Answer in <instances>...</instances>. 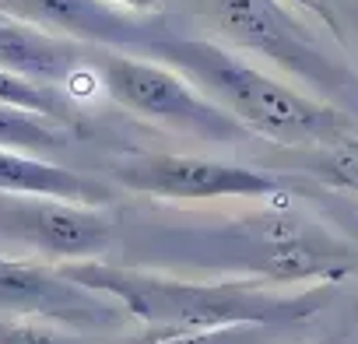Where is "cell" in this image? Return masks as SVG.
<instances>
[{
	"mask_svg": "<svg viewBox=\"0 0 358 344\" xmlns=\"http://www.w3.org/2000/svg\"><path fill=\"white\" fill-rule=\"evenodd\" d=\"M141 250H148V271L176 267L204 278L264 285H334L355 271L351 250L320 222L295 211H260L201 225H155L141 239Z\"/></svg>",
	"mask_w": 358,
	"mask_h": 344,
	"instance_id": "1",
	"label": "cell"
},
{
	"mask_svg": "<svg viewBox=\"0 0 358 344\" xmlns=\"http://www.w3.org/2000/svg\"><path fill=\"white\" fill-rule=\"evenodd\" d=\"M57 267L85 288L116 299L130 320L148 327V334H190L246 323L292 327L313 320L334 299L330 281L288 288L239 278H179L169 271L123 267L106 260H74Z\"/></svg>",
	"mask_w": 358,
	"mask_h": 344,
	"instance_id": "2",
	"label": "cell"
},
{
	"mask_svg": "<svg viewBox=\"0 0 358 344\" xmlns=\"http://www.w3.org/2000/svg\"><path fill=\"white\" fill-rule=\"evenodd\" d=\"M137 57H151L187 74L211 102L236 116L250 134L267 137L274 144L334 148L358 137V123L344 109L285 85L281 78L253 67L250 60L211 39L162 36Z\"/></svg>",
	"mask_w": 358,
	"mask_h": 344,
	"instance_id": "3",
	"label": "cell"
},
{
	"mask_svg": "<svg viewBox=\"0 0 358 344\" xmlns=\"http://www.w3.org/2000/svg\"><path fill=\"white\" fill-rule=\"evenodd\" d=\"M204 11L236 46L271 60L320 95L358 106V78L323 50L306 22L285 8V0H204Z\"/></svg>",
	"mask_w": 358,
	"mask_h": 344,
	"instance_id": "4",
	"label": "cell"
},
{
	"mask_svg": "<svg viewBox=\"0 0 358 344\" xmlns=\"http://www.w3.org/2000/svg\"><path fill=\"white\" fill-rule=\"evenodd\" d=\"M99 78L116 106L158 127L194 134L215 144H239L253 137L236 116H229L218 102H211L187 74L151 57L106 53L99 60Z\"/></svg>",
	"mask_w": 358,
	"mask_h": 344,
	"instance_id": "5",
	"label": "cell"
},
{
	"mask_svg": "<svg viewBox=\"0 0 358 344\" xmlns=\"http://www.w3.org/2000/svg\"><path fill=\"white\" fill-rule=\"evenodd\" d=\"M113 180L134 194L169 201H264L285 197L292 190V180L274 176V172L197 155H134L116 162Z\"/></svg>",
	"mask_w": 358,
	"mask_h": 344,
	"instance_id": "6",
	"label": "cell"
},
{
	"mask_svg": "<svg viewBox=\"0 0 358 344\" xmlns=\"http://www.w3.org/2000/svg\"><path fill=\"white\" fill-rule=\"evenodd\" d=\"M0 239L53 264L99 260V253H106L116 239V222L106 208L0 194Z\"/></svg>",
	"mask_w": 358,
	"mask_h": 344,
	"instance_id": "7",
	"label": "cell"
},
{
	"mask_svg": "<svg viewBox=\"0 0 358 344\" xmlns=\"http://www.w3.org/2000/svg\"><path fill=\"white\" fill-rule=\"evenodd\" d=\"M0 313L25 316V320H46L71 330H109L130 320V313L102 295L85 288L81 281L67 278L57 264H22L4 260L0 264Z\"/></svg>",
	"mask_w": 358,
	"mask_h": 344,
	"instance_id": "8",
	"label": "cell"
},
{
	"mask_svg": "<svg viewBox=\"0 0 358 344\" xmlns=\"http://www.w3.org/2000/svg\"><path fill=\"white\" fill-rule=\"evenodd\" d=\"M8 15L71 43H95L113 53H144L158 32L148 18L116 8L113 0H0Z\"/></svg>",
	"mask_w": 358,
	"mask_h": 344,
	"instance_id": "9",
	"label": "cell"
},
{
	"mask_svg": "<svg viewBox=\"0 0 358 344\" xmlns=\"http://www.w3.org/2000/svg\"><path fill=\"white\" fill-rule=\"evenodd\" d=\"M78 60H81L78 43L43 32L0 8V71L57 88L60 81H71L78 74Z\"/></svg>",
	"mask_w": 358,
	"mask_h": 344,
	"instance_id": "10",
	"label": "cell"
},
{
	"mask_svg": "<svg viewBox=\"0 0 358 344\" xmlns=\"http://www.w3.org/2000/svg\"><path fill=\"white\" fill-rule=\"evenodd\" d=\"M0 194L50 197V201L88 204V208L113 204V187L92 176H81L74 169H64L57 162H46L39 155L11 151V148H0Z\"/></svg>",
	"mask_w": 358,
	"mask_h": 344,
	"instance_id": "11",
	"label": "cell"
},
{
	"mask_svg": "<svg viewBox=\"0 0 358 344\" xmlns=\"http://www.w3.org/2000/svg\"><path fill=\"white\" fill-rule=\"evenodd\" d=\"M64 144H67V127H60L39 113L0 102V148L46 155V151H60Z\"/></svg>",
	"mask_w": 358,
	"mask_h": 344,
	"instance_id": "12",
	"label": "cell"
},
{
	"mask_svg": "<svg viewBox=\"0 0 358 344\" xmlns=\"http://www.w3.org/2000/svg\"><path fill=\"white\" fill-rule=\"evenodd\" d=\"M0 102L29 109V113H39V116H46V120H53L60 127H78V109L60 88L18 78L11 71H0Z\"/></svg>",
	"mask_w": 358,
	"mask_h": 344,
	"instance_id": "13",
	"label": "cell"
},
{
	"mask_svg": "<svg viewBox=\"0 0 358 344\" xmlns=\"http://www.w3.org/2000/svg\"><path fill=\"white\" fill-rule=\"evenodd\" d=\"M306 169H309V176H316L327 187L358 194V137L334 144V148H316L306 158Z\"/></svg>",
	"mask_w": 358,
	"mask_h": 344,
	"instance_id": "14",
	"label": "cell"
},
{
	"mask_svg": "<svg viewBox=\"0 0 358 344\" xmlns=\"http://www.w3.org/2000/svg\"><path fill=\"white\" fill-rule=\"evenodd\" d=\"M281 327H218V330H190V334H148L134 344H274Z\"/></svg>",
	"mask_w": 358,
	"mask_h": 344,
	"instance_id": "15",
	"label": "cell"
},
{
	"mask_svg": "<svg viewBox=\"0 0 358 344\" xmlns=\"http://www.w3.org/2000/svg\"><path fill=\"white\" fill-rule=\"evenodd\" d=\"M0 344H95V341L60 323L11 316V320H0Z\"/></svg>",
	"mask_w": 358,
	"mask_h": 344,
	"instance_id": "16",
	"label": "cell"
},
{
	"mask_svg": "<svg viewBox=\"0 0 358 344\" xmlns=\"http://www.w3.org/2000/svg\"><path fill=\"white\" fill-rule=\"evenodd\" d=\"M116 8H123V11H130V15H155L158 8H162V0H113Z\"/></svg>",
	"mask_w": 358,
	"mask_h": 344,
	"instance_id": "17",
	"label": "cell"
},
{
	"mask_svg": "<svg viewBox=\"0 0 358 344\" xmlns=\"http://www.w3.org/2000/svg\"><path fill=\"white\" fill-rule=\"evenodd\" d=\"M4 260H8V257H0V264H4Z\"/></svg>",
	"mask_w": 358,
	"mask_h": 344,
	"instance_id": "18",
	"label": "cell"
}]
</instances>
